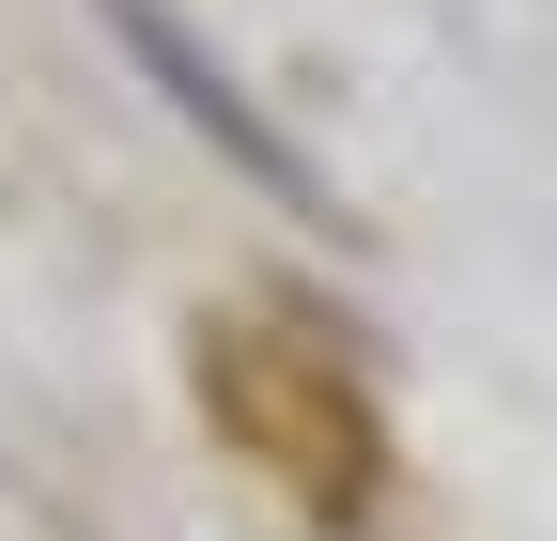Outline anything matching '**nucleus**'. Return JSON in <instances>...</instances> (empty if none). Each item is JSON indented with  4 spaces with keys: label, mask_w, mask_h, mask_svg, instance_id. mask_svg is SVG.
I'll use <instances>...</instances> for the list:
<instances>
[{
    "label": "nucleus",
    "mask_w": 557,
    "mask_h": 541,
    "mask_svg": "<svg viewBox=\"0 0 557 541\" xmlns=\"http://www.w3.org/2000/svg\"><path fill=\"white\" fill-rule=\"evenodd\" d=\"M94 16H109V32L139 47V78H156V93H171V109L201 124V140H218V155H233V171H248V186L278 201V217H325V232H341V186L310 171V140H278V124H263V93H248V78H233V62L201 47L186 16H171V0H94Z\"/></svg>",
    "instance_id": "1"
}]
</instances>
